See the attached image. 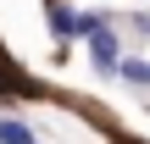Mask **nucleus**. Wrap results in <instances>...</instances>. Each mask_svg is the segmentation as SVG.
I'll return each mask as SVG.
<instances>
[{"mask_svg":"<svg viewBox=\"0 0 150 144\" xmlns=\"http://www.w3.org/2000/svg\"><path fill=\"white\" fill-rule=\"evenodd\" d=\"M89 61H95V72H117V67H122V55H117V33H111V28L89 39Z\"/></svg>","mask_w":150,"mask_h":144,"instance_id":"obj_1","label":"nucleus"},{"mask_svg":"<svg viewBox=\"0 0 150 144\" xmlns=\"http://www.w3.org/2000/svg\"><path fill=\"white\" fill-rule=\"evenodd\" d=\"M111 22H106V11H78V33L83 39H95V33H106Z\"/></svg>","mask_w":150,"mask_h":144,"instance_id":"obj_5","label":"nucleus"},{"mask_svg":"<svg viewBox=\"0 0 150 144\" xmlns=\"http://www.w3.org/2000/svg\"><path fill=\"white\" fill-rule=\"evenodd\" d=\"M45 11H50V33H56V39H72V33H78V11H72L67 0H45Z\"/></svg>","mask_w":150,"mask_h":144,"instance_id":"obj_2","label":"nucleus"},{"mask_svg":"<svg viewBox=\"0 0 150 144\" xmlns=\"http://www.w3.org/2000/svg\"><path fill=\"white\" fill-rule=\"evenodd\" d=\"M0 144H33V128L17 117H0Z\"/></svg>","mask_w":150,"mask_h":144,"instance_id":"obj_3","label":"nucleus"},{"mask_svg":"<svg viewBox=\"0 0 150 144\" xmlns=\"http://www.w3.org/2000/svg\"><path fill=\"white\" fill-rule=\"evenodd\" d=\"M117 72H122L134 89H150V61H128V55H122V67H117Z\"/></svg>","mask_w":150,"mask_h":144,"instance_id":"obj_4","label":"nucleus"},{"mask_svg":"<svg viewBox=\"0 0 150 144\" xmlns=\"http://www.w3.org/2000/svg\"><path fill=\"white\" fill-rule=\"evenodd\" d=\"M117 144H139V139H117Z\"/></svg>","mask_w":150,"mask_h":144,"instance_id":"obj_6","label":"nucleus"}]
</instances>
